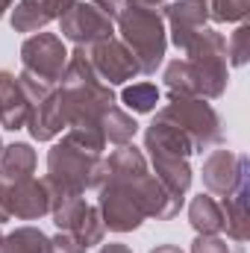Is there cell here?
I'll use <instances>...</instances> for the list:
<instances>
[{"instance_id": "cell-2", "label": "cell", "mask_w": 250, "mask_h": 253, "mask_svg": "<svg viewBox=\"0 0 250 253\" xmlns=\"http://www.w3.org/2000/svg\"><path fill=\"white\" fill-rule=\"evenodd\" d=\"M162 115L186 132L194 150H200V147H206V144H212V141L221 138V121H218L215 109L209 103H203V100L174 94L171 106L162 109Z\"/></svg>"}, {"instance_id": "cell-9", "label": "cell", "mask_w": 250, "mask_h": 253, "mask_svg": "<svg viewBox=\"0 0 250 253\" xmlns=\"http://www.w3.org/2000/svg\"><path fill=\"white\" fill-rule=\"evenodd\" d=\"M168 18H171V30H174V44L188 47L197 39V33L203 30L206 3L203 0H180L168 9Z\"/></svg>"}, {"instance_id": "cell-15", "label": "cell", "mask_w": 250, "mask_h": 253, "mask_svg": "<svg viewBox=\"0 0 250 253\" xmlns=\"http://www.w3.org/2000/svg\"><path fill=\"white\" fill-rule=\"evenodd\" d=\"M109 171H112V180H118V183L141 180L144 177V159L138 156L135 147H124L109 159Z\"/></svg>"}, {"instance_id": "cell-1", "label": "cell", "mask_w": 250, "mask_h": 253, "mask_svg": "<svg viewBox=\"0 0 250 253\" xmlns=\"http://www.w3.org/2000/svg\"><path fill=\"white\" fill-rule=\"evenodd\" d=\"M121 33L126 44L132 47V56L138 62V71L153 74L156 65L165 56V30L162 18L147 6H129L121 12Z\"/></svg>"}, {"instance_id": "cell-13", "label": "cell", "mask_w": 250, "mask_h": 253, "mask_svg": "<svg viewBox=\"0 0 250 253\" xmlns=\"http://www.w3.org/2000/svg\"><path fill=\"white\" fill-rule=\"evenodd\" d=\"M188 215H191L194 230L203 233V236H215L218 230H224V209H221V203H218L215 197H209V194L194 197Z\"/></svg>"}, {"instance_id": "cell-23", "label": "cell", "mask_w": 250, "mask_h": 253, "mask_svg": "<svg viewBox=\"0 0 250 253\" xmlns=\"http://www.w3.org/2000/svg\"><path fill=\"white\" fill-rule=\"evenodd\" d=\"M91 3H94L97 9H103L106 15H115V12H118V0H91Z\"/></svg>"}, {"instance_id": "cell-8", "label": "cell", "mask_w": 250, "mask_h": 253, "mask_svg": "<svg viewBox=\"0 0 250 253\" xmlns=\"http://www.w3.org/2000/svg\"><path fill=\"white\" fill-rule=\"evenodd\" d=\"M91 65L100 71V77H103L106 83H124V80H129L132 74H138L135 56H132L126 47L115 44L112 39L103 42V44L94 50V62Z\"/></svg>"}, {"instance_id": "cell-25", "label": "cell", "mask_w": 250, "mask_h": 253, "mask_svg": "<svg viewBox=\"0 0 250 253\" xmlns=\"http://www.w3.org/2000/svg\"><path fill=\"white\" fill-rule=\"evenodd\" d=\"M100 253H129V251H126L124 245H109V248H103Z\"/></svg>"}, {"instance_id": "cell-21", "label": "cell", "mask_w": 250, "mask_h": 253, "mask_svg": "<svg viewBox=\"0 0 250 253\" xmlns=\"http://www.w3.org/2000/svg\"><path fill=\"white\" fill-rule=\"evenodd\" d=\"M191 253H236V251H230V245L221 242V239H215V236H200L194 242Z\"/></svg>"}, {"instance_id": "cell-20", "label": "cell", "mask_w": 250, "mask_h": 253, "mask_svg": "<svg viewBox=\"0 0 250 253\" xmlns=\"http://www.w3.org/2000/svg\"><path fill=\"white\" fill-rule=\"evenodd\" d=\"M248 24H242L239 30H236V36H233V62L236 65H245L248 62Z\"/></svg>"}, {"instance_id": "cell-6", "label": "cell", "mask_w": 250, "mask_h": 253, "mask_svg": "<svg viewBox=\"0 0 250 253\" xmlns=\"http://www.w3.org/2000/svg\"><path fill=\"white\" fill-rule=\"evenodd\" d=\"M100 206H103V224L109 230H118V233L135 230L141 224V218H144L135 197H132V189L126 183H118V180H112L109 189H103Z\"/></svg>"}, {"instance_id": "cell-4", "label": "cell", "mask_w": 250, "mask_h": 253, "mask_svg": "<svg viewBox=\"0 0 250 253\" xmlns=\"http://www.w3.org/2000/svg\"><path fill=\"white\" fill-rule=\"evenodd\" d=\"M62 33L74 42H106L112 36V18L94 3H74L62 15Z\"/></svg>"}, {"instance_id": "cell-26", "label": "cell", "mask_w": 250, "mask_h": 253, "mask_svg": "<svg viewBox=\"0 0 250 253\" xmlns=\"http://www.w3.org/2000/svg\"><path fill=\"white\" fill-rule=\"evenodd\" d=\"M153 253H183L180 248H174V245H162V248H156Z\"/></svg>"}, {"instance_id": "cell-27", "label": "cell", "mask_w": 250, "mask_h": 253, "mask_svg": "<svg viewBox=\"0 0 250 253\" xmlns=\"http://www.w3.org/2000/svg\"><path fill=\"white\" fill-rule=\"evenodd\" d=\"M153 3H159V0H132V6H147V9H150Z\"/></svg>"}, {"instance_id": "cell-14", "label": "cell", "mask_w": 250, "mask_h": 253, "mask_svg": "<svg viewBox=\"0 0 250 253\" xmlns=\"http://www.w3.org/2000/svg\"><path fill=\"white\" fill-rule=\"evenodd\" d=\"M33 165H36V156L27 144H12L3 150V159H0V183H18V180H27L33 174Z\"/></svg>"}, {"instance_id": "cell-22", "label": "cell", "mask_w": 250, "mask_h": 253, "mask_svg": "<svg viewBox=\"0 0 250 253\" xmlns=\"http://www.w3.org/2000/svg\"><path fill=\"white\" fill-rule=\"evenodd\" d=\"M50 253H85V248H83L77 239H71V236H59V239L50 245Z\"/></svg>"}, {"instance_id": "cell-11", "label": "cell", "mask_w": 250, "mask_h": 253, "mask_svg": "<svg viewBox=\"0 0 250 253\" xmlns=\"http://www.w3.org/2000/svg\"><path fill=\"white\" fill-rule=\"evenodd\" d=\"M30 118V106L24 100L21 85L12 74H0V124L9 129H18Z\"/></svg>"}, {"instance_id": "cell-29", "label": "cell", "mask_w": 250, "mask_h": 253, "mask_svg": "<svg viewBox=\"0 0 250 253\" xmlns=\"http://www.w3.org/2000/svg\"><path fill=\"white\" fill-rule=\"evenodd\" d=\"M0 242H3V239H0Z\"/></svg>"}, {"instance_id": "cell-10", "label": "cell", "mask_w": 250, "mask_h": 253, "mask_svg": "<svg viewBox=\"0 0 250 253\" xmlns=\"http://www.w3.org/2000/svg\"><path fill=\"white\" fill-rule=\"evenodd\" d=\"M65 118H68V106H65L62 94H53L47 100H39V112L30 115V132L39 138V141H47L53 138L59 129L65 126Z\"/></svg>"}, {"instance_id": "cell-17", "label": "cell", "mask_w": 250, "mask_h": 253, "mask_svg": "<svg viewBox=\"0 0 250 253\" xmlns=\"http://www.w3.org/2000/svg\"><path fill=\"white\" fill-rule=\"evenodd\" d=\"M103 124H106V135H109V141H126V138H132L135 135V129L138 124L132 121V118H126L124 112H118V109H112V106H106V115H103Z\"/></svg>"}, {"instance_id": "cell-3", "label": "cell", "mask_w": 250, "mask_h": 253, "mask_svg": "<svg viewBox=\"0 0 250 253\" xmlns=\"http://www.w3.org/2000/svg\"><path fill=\"white\" fill-rule=\"evenodd\" d=\"M24 65H27V74L53 85L59 77H62L65 68V47L56 36H33L27 44H24Z\"/></svg>"}, {"instance_id": "cell-19", "label": "cell", "mask_w": 250, "mask_h": 253, "mask_svg": "<svg viewBox=\"0 0 250 253\" xmlns=\"http://www.w3.org/2000/svg\"><path fill=\"white\" fill-rule=\"evenodd\" d=\"M215 21H242L250 9V0H212Z\"/></svg>"}, {"instance_id": "cell-5", "label": "cell", "mask_w": 250, "mask_h": 253, "mask_svg": "<svg viewBox=\"0 0 250 253\" xmlns=\"http://www.w3.org/2000/svg\"><path fill=\"white\" fill-rule=\"evenodd\" d=\"M203 183L215 194H233L236 189L248 186V159L236 156L230 150H218L209 156L206 168H203Z\"/></svg>"}, {"instance_id": "cell-28", "label": "cell", "mask_w": 250, "mask_h": 253, "mask_svg": "<svg viewBox=\"0 0 250 253\" xmlns=\"http://www.w3.org/2000/svg\"><path fill=\"white\" fill-rule=\"evenodd\" d=\"M9 6V0H0V15H3V9Z\"/></svg>"}, {"instance_id": "cell-16", "label": "cell", "mask_w": 250, "mask_h": 253, "mask_svg": "<svg viewBox=\"0 0 250 253\" xmlns=\"http://www.w3.org/2000/svg\"><path fill=\"white\" fill-rule=\"evenodd\" d=\"M0 253H50V242L39 230H18L6 242H0Z\"/></svg>"}, {"instance_id": "cell-12", "label": "cell", "mask_w": 250, "mask_h": 253, "mask_svg": "<svg viewBox=\"0 0 250 253\" xmlns=\"http://www.w3.org/2000/svg\"><path fill=\"white\" fill-rule=\"evenodd\" d=\"M153 165H156V180L174 197L186 194L188 183H191V171L183 162V156H153Z\"/></svg>"}, {"instance_id": "cell-24", "label": "cell", "mask_w": 250, "mask_h": 253, "mask_svg": "<svg viewBox=\"0 0 250 253\" xmlns=\"http://www.w3.org/2000/svg\"><path fill=\"white\" fill-rule=\"evenodd\" d=\"M9 218V206H6V191H3V183H0V221Z\"/></svg>"}, {"instance_id": "cell-7", "label": "cell", "mask_w": 250, "mask_h": 253, "mask_svg": "<svg viewBox=\"0 0 250 253\" xmlns=\"http://www.w3.org/2000/svg\"><path fill=\"white\" fill-rule=\"evenodd\" d=\"M6 206H9V215L15 212L18 218H36V215L47 212V209H50L47 183H36V180H18L12 189L6 191Z\"/></svg>"}, {"instance_id": "cell-18", "label": "cell", "mask_w": 250, "mask_h": 253, "mask_svg": "<svg viewBox=\"0 0 250 253\" xmlns=\"http://www.w3.org/2000/svg\"><path fill=\"white\" fill-rule=\"evenodd\" d=\"M156 100H159V91L150 83H138V85L124 91V103L129 109H135V112H150L156 106Z\"/></svg>"}]
</instances>
